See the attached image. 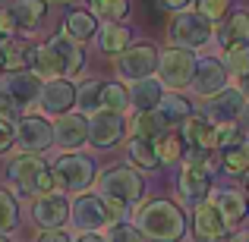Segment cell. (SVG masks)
<instances>
[{
    "label": "cell",
    "instance_id": "2e32d148",
    "mask_svg": "<svg viewBox=\"0 0 249 242\" xmlns=\"http://www.w3.org/2000/svg\"><path fill=\"white\" fill-rule=\"evenodd\" d=\"M51 129H54V142L63 151H79L89 142V116L82 113H63Z\"/></svg>",
    "mask_w": 249,
    "mask_h": 242
},
{
    "label": "cell",
    "instance_id": "74e56055",
    "mask_svg": "<svg viewBox=\"0 0 249 242\" xmlns=\"http://www.w3.org/2000/svg\"><path fill=\"white\" fill-rule=\"evenodd\" d=\"M19 226V205L6 189H0V236Z\"/></svg>",
    "mask_w": 249,
    "mask_h": 242
},
{
    "label": "cell",
    "instance_id": "b9f144b4",
    "mask_svg": "<svg viewBox=\"0 0 249 242\" xmlns=\"http://www.w3.org/2000/svg\"><path fill=\"white\" fill-rule=\"evenodd\" d=\"M13 145H16V132H13V123H3V120H0V154L10 151Z\"/></svg>",
    "mask_w": 249,
    "mask_h": 242
},
{
    "label": "cell",
    "instance_id": "1f68e13d",
    "mask_svg": "<svg viewBox=\"0 0 249 242\" xmlns=\"http://www.w3.org/2000/svg\"><path fill=\"white\" fill-rule=\"evenodd\" d=\"M224 73L227 76H240L246 79L249 76V44H227L224 48Z\"/></svg>",
    "mask_w": 249,
    "mask_h": 242
},
{
    "label": "cell",
    "instance_id": "8d00e7d4",
    "mask_svg": "<svg viewBox=\"0 0 249 242\" xmlns=\"http://www.w3.org/2000/svg\"><path fill=\"white\" fill-rule=\"evenodd\" d=\"M193 3H196V13L214 25V22H224V19L231 16L233 0H193Z\"/></svg>",
    "mask_w": 249,
    "mask_h": 242
},
{
    "label": "cell",
    "instance_id": "44dd1931",
    "mask_svg": "<svg viewBox=\"0 0 249 242\" xmlns=\"http://www.w3.org/2000/svg\"><path fill=\"white\" fill-rule=\"evenodd\" d=\"M180 195H183V201H186L189 208H196L199 201H205V195L212 192V176L208 173H199V170H186L183 167L180 170Z\"/></svg>",
    "mask_w": 249,
    "mask_h": 242
},
{
    "label": "cell",
    "instance_id": "4fadbf2b",
    "mask_svg": "<svg viewBox=\"0 0 249 242\" xmlns=\"http://www.w3.org/2000/svg\"><path fill=\"white\" fill-rule=\"evenodd\" d=\"M32 217H35V224L41 226V230H63V226L70 224V201L57 192L41 195V198H35V205H32Z\"/></svg>",
    "mask_w": 249,
    "mask_h": 242
},
{
    "label": "cell",
    "instance_id": "f1b7e54d",
    "mask_svg": "<svg viewBox=\"0 0 249 242\" xmlns=\"http://www.w3.org/2000/svg\"><path fill=\"white\" fill-rule=\"evenodd\" d=\"M152 148H155V158H158V163H170V167H174V163H180L183 154H186V142H183L180 135H174L170 129L152 142Z\"/></svg>",
    "mask_w": 249,
    "mask_h": 242
},
{
    "label": "cell",
    "instance_id": "4316f807",
    "mask_svg": "<svg viewBox=\"0 0 249 242\" xmlns=\"http://www.w3.org/2000/svg\"><path fill=\"white\" fill-rule=\"evenodd\" d=\"M129 132H133V139H139V142H155L158 135L167 132V126H164V120H161L158 110H142V113L133 116Z\"/></svg>",
    "mask_w": 249,
    "mask_h": 242
},
{
    "label": "cell",
    "instance_id": "5bb4252c",
    "mask_svg": "<svg viewBox=\"0 0 249 242\" xmlns=\"http://www.w3.org/2000/svg\"><path fill=\"white\" fill-rule=\"evenodd\" d=\"M227 224L221 220L218 208L212 201H199L193 208V239L196 242H224Z\"/></svg>",
    "mask_w": 249,
    "mask_h": 242
},
{
    "label": "cell",
    "instance_id": "7c38bea8",
    "mask_svg": "<svg viewBox=\"0 0 249 242\" xmlns=\"http://www.w3.org/2000/svg\"><path fill=\"white\" fill-rule=\"evenodd\" d=\"M123 132H126V120L117 116V113H107V110H98L89 120V145H95V148L120 145Z\"/></svg>",
    "mask_w": 249,
    "mask_h": 242
},
{
    "label": "cell",
    "instance_id": "60d3db41",
    "mask_svg": "<svg viewBox=\"0 0 249 242\" xmlns=\"http://www.w3.org/2000/svg\"><path fill=\"white\" fill-rule=\"evenodd\" d=\"M19 116H22V107H19L10 95H3V91H0V120H3V123H16Z\"/></svg>",
    "mask_w": 249,
    "mask_h": 242
},
{
    "label": "cell",
    "instance_id": "ba28073f",
    "mask_svg": "<svg viewBox=\"0 0 249 242\" xmlns=\"http://www.w3.org/2000/svg\"><path fill=\"white\" fill-rule=\"evenodd\" d=\"M196 60L199 57L189 54V50H177V48H167L164 54H158V79H161V88H186L193 82V73H196Z\"/></svg>",
    "mask_w": 249,
    "mask_h": 242
},
{
    "label": "cell",
    "instance_id": "c3c4849f",
    "mask_svg": "<svg viewBox=\"0 0 249 242\" xmlns=\"http://www.w3.org/2000/svg\"><path fill=\"white\" fill-rule=\"evenodd\" d=\"M231 242H249V233H237V236H231Z\"/></svg>",
    "mask_w": 249,
    "mask_h": 242
},
{
    "label": "cell",
    "instance_id": "ffe728a7",
    "mask_svg": "<svg viewBox=\"0 0 249 242\" xmlns=\"http://www.w3.org/2000/svg\"><path fill=\"white\" fill-rule=\"evenodd\" d=\"M0 57H3V73H22L32 60V44L25 38H0Z\"/></svg>",
    "mask_w": 249,
    "mask_h": 242
},
{
    "label": "cell",
    "instance_id": "ac0fdd59",
    "mask_svg": "<svg viewBox=\"0 0 249 242\" xmlns=\"http://www.w3.org/2000/svg\"><path fill=\"white\" fill-rule=\"evenodd\" d=\"M0 91L10 95L19 107H29V104L38 101V91H41V79H38L32 69H22V73H3V82H0Z\"/></svg>",
    "mask_w": 249,
    "mask_h": 242
},
{
    "label": "cell",
    "instance_id": "83f0119b",
    "mask_svg": "<svg viewBox=\"0 0 249 242\" xmlns=\"http://www.w3.org/2000/svg\"><path fill=\"white\" fill-rule=\"evenodd\" d=\"M158 113H161V120H164V126H177V123H186L189 116H193V104L186 101L183 95H177V91H170V95L161 97V104H158Z\"/></svg>",
    "mask_w": 249,
    "mask_h": 242
},
{
    "label": "cell",
    "instance_id": "7402d4cb",
    "mask_svg": "<svg viewBox=\"0 0 249 242\" xmlns=\"http://www.w3.org/2000/svg\"><path fill=\"white\" fill-rule=\"evenodd\" d=\"M44 13H48L44 0H13L10 3V16L16 22V29L22 32H35L44 22Z\"/></svg>",
    "mask_w": 249,
    "mask_h": 242
},
{
    "label": "cell",
    "instance_id": "816d5d0a",
    "mask_svg": "<svg viewBox=\"0 0 249 242\" xmlns=\"http://www.w3.org/2000/svg\"><path fill=\"white\" fill-rule=\"evenodd\" d=\"M0 242H6V236H0Z\"/></svg>",
    "mask_w": 249,
    "mask_h": 242
},
{
    "label": "cell",
    "instance_id": "d6a6232c",
    "mask_svg": "<svg viewBox=\"0 0 249 242\" xmlns=\"http://www.w3.org/2000/svg\"><path fill=\"white\" fill-rule=\"evenodd\" d=\"M221 170L231 173V176H246L249 173V139H243L233 148H227L224 158H221Z\"/></svg>",
    "mask_w": 249,
    "mask_h": 242
},
{
    "label": "cell",
    "instance_id": "f6af8a7d",
    "mask_svg": "<svg viewBox=\"0 0 249 242\" xmlns=\"http://www.w3.org/2000/svg\"><path fill=\"white\" fill-rule=\"evenodd\" d=\"M189 3H193V0H161V6H164V10H174V13H183Z\"/></svg>",
    "mask_w": 249,
    "mask_h": 242
},
{
    "label": "cell",
    "instance_id": "f546056e",
    "mask_svg": "<svg viewBox=\"0 0 249 242\" xmlns=\"http://www.w3.org/2000/svg\"><path fill=\"white\" fill-rule=\"evenodd\" d=\"M101 95H104V82L101 79H89L82 85H76V107L82 116H95L101 110Z\"/></svg>",
    "mask_w": 249,
    "mask_h": 242
},
{
    "label": "cell",
    "instance_id": "8fae6325",
    "mask_svg": "<svg viewBox=\"0 0 249 242\" xmlns=\"http://www.w3.org/2000/svg\"><path fill=\"white\" fill-rule=\"evenodd\" d=\"M189 88L199 97H205V101L214 97V95H221V91L227 88V73H224V66H221V60H214V57L196 60V73H193Z\"/></svg>",
    "mask_w": 249,
    "mask_h": 242
},
{
    "label": "cell",
    "instance_id": "30bf717a",
    "mask_svg": "<svg viewBox=\"0 0 249 242\" xmlns=\"http://www.w3.org/2000/svg\"><path fill=\"white\" fill-rule=\"evenodd\" d=\"M70 220H73V226H79L82 233H98L107 224H114L110 208L104 205L98 195H79V198L70 205Z\"/></svg>",
    "mask_w": 249,
    "mask_h": 242
},
{
    "label": "cell",
    "instance_id": "e0dca14e",
    "mask_svg": "<svg viewBox=\"0 0 249 242\" xmlns=\"http://www.w3.org/2000/svg\"><path fill=\"white\" fill-rule=\"evenodd\" d=\"M73 104H76V85H73V79L41 82V91H38V107H41V110L63 116V110H70Z\"/></svg>",
    "mask_w": 249,
    "mask_h": 242
},
{
    "label": "cell",
    "instance_id": "5b68a950",
    "mask_svg": "<svg viewBox=\"0 0 249 242\" xmlns=\"http://www.w3.org/2000/svg\"><path fill=\"white\" fill-rule=\"evenodd\" d=\"M212 35H214L212 22H208V19H202L196 10L177 13V16L170 19V25H167L170 48L189 50V54H193V50H199V48H205V44L212 41Z\"/></svg>",
    "mask_w": 249,
    "mask_h": 242
},
{
    "label": "cell",
    "instance_id": "6da1fadb",
    "mask_svg": "<svg viewBox=\"0 0 249 242\" xmlns=\"http://www.w3.org/2000/svg\"><path fill=\"white\" fill-rule=\"evenodd\" d=\"M32 73L41 82L51 79H70L85 66V54L76 41H70L63 32H57L48 44H38L32 48V60H29Z\"/></svg>",
    "mask_w": 249,
    "mask_h": 242
},
{
    "label": "cell",
    "instance_id": "4dcf8cb0",
    "mask_svg": "<svg viewBox=\"0 0 249 242\" xmlns=\"http://www.w3.org/2000/svg\"><path fill=\"white\" fill-rule=\"evenodd\" d=\"M218 41H221V48H227V44H249V13H240V10L231 13Z\"/></svg>",
    "mask_w": 249,
    "mask_h": 242
},
{
    "label": "cell",
    "instance_id": "f35d334b",
    "mask_svg": "<svg viewBox=\"0 0 249 242\" xmlns=\"http://www.w3.org/2000/svg\"><path fill=\"white\" fill-rule=\"evenodd\" d=\"M240 142H243V132H240L237 123H218V126H214V148L227 151V148L240 145Z\"/></svg>",
    "mask_w": 249,
    "mask_h": 242
},
{
    "label": "cell",
    "instance_id": "52a82bcc",
    "mask_svg": "<svg viewBox=\"0 0 249 242\" xmlns=\"http://www.w3.org/2000/svg\"><path fill=\"white\" fill-rule=\"evenodd\" d=\"M158 54L155 44H133L123 54H117V76L123 82H145L158 73Z\"/></svg>",
    "mask_w": 249,
    "mask_h": 242
},
{
    "label": "cell",
    "instance_id": "d6986e66",
    "mask_svg": "<svg viewBox=\"0 0 249 242\" xmlns=\"http://www.w3.org/2000/svg\"><path fill=\"white\" fill-rule=\"evenodd\" d=\"M212 205L218 208L221 220H224L227 226H237L240 220H243L246 214H249V201H246V195H243V192H237V189H224V192H214Z\"/></svg>",
    "mask_w": 249,
    "mask_h": 242
},
{
    "label": "cell",
    "instance_id": "9c48e42d",
    "mask_svg": "<svg viewBox=\"0 0 249 242\" xmlns=\"http://www.w3.org/2000/svg\"><path fill=\"white\" fill-rule=\"evenodd\" d=\"M13 132H16V145L22 148V154H41L54 145V129L44 116L25 113L13 123Z\"/></svg>",
    "mask_w": 249,
    "mask_h": 242
},
{
    "label": "cell",
    "instance_id": "cb8c5ba5",
    "mask_svg": "<svg viewBox=\"0 0 249 242\" xmlns=\"http://www.w3.org/2000/svg\"><path fill=\"white\" fill-rule=\"evenodd\" d=\"M63 35L70 38V41H76V44H82V41H89V38H95V32H98V19L91 16L89 10H70L67 13V19H63Z\"/></svg>",
    "mask_w": 249,
    "mask_h": 242
},
{
    "label": "cell",
    "instance_id": "bcb514c9",
    "mask_svg": "<svg viewBox=\"0 0 249 242\" xmlns=\"http://www.w3.org/2000/svg\"><path fill=\"white\" fill-rule=\"evenodd\" d=\"M237 126H240V132H243V135H249V104H246V107H243V113H240L237 116Z\"/></svg>",
    "mask_w": 249,
    "mask_h": 242
},
{
    "label": "cell",
    "instance_id": "484cf974",
    "mask_svg": "<svg viewBox=\"0 0 249 242\" xmlns=\"http://www.w3.org/2000/svg\"><path fill=\"white\" fill-rule=\"evenodd\" d=\"M161 97H164V88H161V82H155V79L136 82L133 91H129V107H133L136 113H142V110H158Z\"/></svg>",
    "mask_w": 249,
    "mask_h": 242
},
{
    "label": "cell",
    "instance_id": "603a6c76",
    "mask_svg": "<svg viewBox=\"0 0 249 242\" xmlns=\"http://www.w3.org/2000/svg\"><path fill=\"white\" fill-rule=\"evenodd\" d=\"M183 142L186 148H199V151H212L214 148V123H208L205 116H189L183 123Z\"/></svg>",
    "mask_w": 249,
    "mask_h": 242
},
{
    "label": "cell",
    "instance_id": "d4e9b609",
    "mask_svg": "<svg viewBox=\"0 0 249 242\" xmlns=\"http://www.w3.org/2000/svg\"><path fill=\"white\" fill-rule=\"evenodd\" d=\"M95 38H98V48H101L104 54H123V50L129 48V41H133V32L123 22H104L101 29L95 32Z\"/></svg>",
    "mask_w": 249,
    "mask_h": 242
},
{
    "label": "cell",
    "instance_id": "7bdbcfd3",
    "mask_svg": "<svg viewBox=\"0 0 249 242\" xmlns=\"http://www.w3.org/2000/svg\"><path fill=\"white\" fill-rule=\"evenodd\" d=\"M16 35V22L10 16V6H0V38H13Z\"/></svg>",
    "mask_w": 249,
    "mask_h": 242
},
{
    "label": "cell",
    "instance_id": "ee69618b",
    "mask_svg": "<svg viewBox=\"0 0 249 242\" xmlns=\"http://www.w3.org/2000/svg\"><path fill=\"white\" fill-rule=\"evenodd\" d=\"M35 242H73V236L67 230H41L35 236Z\"/></svg>",
    "mask_w": 249,
    "mask_h": 242
},
{
    "label": "cell",
    "instance_id": "d590c367",
    "mask_svg": "<svg viewBox=\"0 0 249 242\" xmlns=\"http://www.w3.org/2000/svg\"><path fill=\"white\" fill-rule=\"evenodd\" d=\"M126 154H129V161H133L139 170H155V167H161V163H158V158H155V148H152V142L129 139V142H126Z\"/></svg>",
    "mask_w": 249,
    "mask_h": 242
},
{
    "label": "cell",
    "instance_id": "ab89813d",
    "mask_svg": "<svg viewBox=\"0 0 249 242\" xmlns=\"http://www.w3.org/2000/svg\"><path fill=\"white\" fill-rule=\"evenodd\" d=\"M104 242H148V239L139 233V226H136V224L120 220V224H110V230H107V236H104Z\"/></svg>",
    "mask_w": 249,
    "mask_h": 242
},
{
    "label": "cell",
    "instance_id": "f907efd6",
    "mask_svg": "<svg viewBox=\"0 0 249 242\" xmlns=\"http://www.w3.org/2000/svg\"><path fill=\"white\" fill-rule=\"evenodd\" d=\"M0 69H3V57H0Z\"/></svg>",
    "mask_w": 249,
    "mask_h": 242
},
{
    "label": "cell",
    "instance_id": "277c9868",
    "mask_svg": "<svg viewBox=\"0 0 249 242\" xmlns=\"http://www.w3.org/2000/svg\"><path fill=\"white\" fill-rule=\"evenodd\" d=\"M6 176L10 182H16L19 192H32V195H51L54 189V176H51V167L44 163V158L38 154H16L6 167Z\"/></svg>",
    "mask_w": 249,
    "mask_h": 242
},
{
    "label": "cell",
    "instance_id": "836d02e7",
    "mask_svg": "<svg viewBox=\"0 0 249 242\" xmlns=\"http://www.w3.org/2000/svg\"><path fill=\"white\" fill-rule=\"evenodd\" d=\"M89 13L104 22H120L129 13V0H89Z\"/></svg>",
    "mask_w": 249,
    "mask_h": 242
},
{
    "label": "cell",
    "instance_id": "7dc6e473",
    "mask_svg": "<svg viewBox=\"0 0 249 242\" xmlns=\"http://www.w3.org/2000/svg\"><path fill=\"white\" fill-rule=\"evenodd\" d=\"M76 242H104V236H101V233H82Z\"/></svg>",
    "mask_w": 249,
    "mask_h": 242
},
{
    "label": "cell",
    "instance_id": "8992f818",
    "mask_svg": "<svg viewBox=\"0 0 249 242\" xmlns=\"http://www.w3.org/2000/svg\"><path fill=\"white\" fill-rule=\"evenodd\" d=\"M51 176H54V186H63L70 192H85L95 182V163L79 151H63L51 167Z\"/></svg>",
    "mask_w": 249,
    "mask_h": 242
},
{
    "label": "cell",
    "instance_id": "e575fe53",
    "mask_svg": "<svg viewBox=\"0 0 249 242\" xmlns=\"http://www.w3.org/2000/svg\"><path fill=\"white\" fill-rule=\"evenodd\" d=\"M101 110L107 113H117L123 116L129 110V91L123 85H114V82H104V95H101Z\"/></svg>",
    "mask_w": 249,
    "mask_h": 242
},
{
    "label": "cell",
    "instance_id": "7a4b0ae2",
    "mask_svg": "<svg viewBox=\"0 0 249 242\" xmlns=\"http://www.w3.org/2000/svg\"><path fill=\"white\" fill-rule=\"evenodd\" d=\"M136 226L152 242H180L186 236V214L167 198H152L136 211Z\"/></svg>",
    "mask_w": 249,
    "mask_h": 242
},
{
    "label": "cell",
    "instance_id": "f5cc1de1",
    "mask_svg": "<svg viewBox=\"0 0 249 242\" xmlns=\"http://www.w3.org/2000/svg\"><path fill=\"white\" fill-rule=\"evenodd\" d=\"M246 189H249V179H246Z\"/></svg>",
    "mask_w": 249,
    "mask_h": 242
},
{
    "label": "cell",
    "instance_id": "9a60e30c",
    "mask_svg": "<svg viewBox=\"0 0 249 242\" xmlns=\"http://www.w3.org/2000/svg\"><path fill=\"white\" fill-rule=\"evenodd\" d=\"M243 107H246V97H243V91L240 88H224L221 95H214V97H208L205 101V120L208 123H237V116L243 113Z\"/></svg>",
    "mask_w": 249,
    "mask_h": 242
},
{
    "label": "cell",
    "instance_id": "3957f363",
    "mask_svg": "<svg viewBox=\"0 0 249 242\" xmlns=\"http://www.w3.org/2000/svg\"><path fill=\"white\" fill-rule=\"evenodd\" d=\"M142 192H145V182H142V176L133 167L120 163V167H110L98 176V198L110 208H123L126 211V208H133L142 198Z\"/></svg>",
    "mask_w": 249,
    "mask_h": 242
},
{
    "label": "cell",
    "instance_id": "681fc988",
    "mask_svg": "<svg viewBox=\"0 0 249 242\" xmlns=\"http://www.w3.org/2000/svg\"><path fill=\"white\" fill-rule=\"evenodd\" d=\"M240 91H243V97H249V76L243 79V88H240Z\"/></svg>",
    "mask_w": 249,
    "mask_h": 242
}]
</instances>
